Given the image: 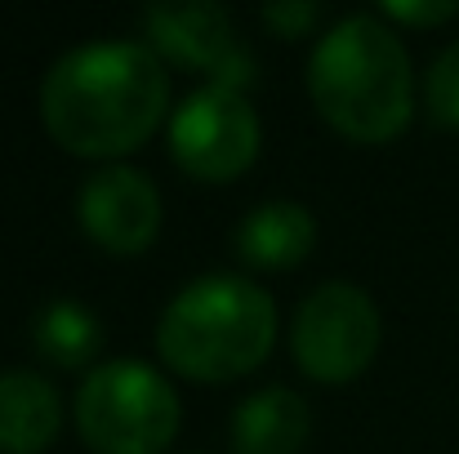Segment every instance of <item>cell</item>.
<instances>
[{
  "label": "cell",
  "mask_w": 459,
  "mask_h": 454,
  "mask_svg": "<svg viewBox=\"0 0 459 454\" xmlns=\"http://www.w3.org/2000/svg\"><path fill=\"white\" fill-rule=\"evenodd\" d=\"M169 103V72L152 45L94 40L67 49L40 81V121L72 156H126L152 139Z\"/></svg>",
  "instance_id": "cell-1"
},
{
  "label": "cell",
  "mask_w": 459,
  "mask_h": 454,
  "mask_svg": "<svg viewBox=\"0 0 459 454\" xmlns=\"http://www.w3.org/2000/svg\"><path fill=\"white\" fill-rule=\"evenodd\" d=\"M307 94L343 139L388 143L415 112L411 54L384 18L352 13L316 40L307 58Z\"/></svg>",
  "instance_id": "cell-2"
},
{
  "label": "cell",
  "mask_w": 459,
  "mask_h": 454,
  "mask_svg": "<svg viewBox=\"0 0 459 454\" xmlns=\"http://www.w3.org/2000/svg\"><path fill=\"white\" fill-rule=\"evenodd\" d=\"M277 338L273 299L232 272H210L183 286L156 325L160 361L196 383H228L264 365Z\"/></svg>",
  "instance_id": "cell-3"
},
{
  "label": "cell",
  "mask_w": 459,
  "mask_h": 454,
  "mask_svg": "<svg viewBox=\"0 0 459 454\" xmlns=\"http://www.w3.org/2000/svg\"><path fill=\"white\" fill-rule=\"evenodd\" d=\"M76 428L94 454H160L178 433V397L143 361H103L76 392Z\"/></svg>",
  "instance_id": "cell-4"
},
{
  "label": "cell",
  "mask_w": 459,
  "mask_h": 454,
  "mask_svg": "<svg viewBox=\"0 0 459 454\" xmlns=\"http://www.w3.org/2000/svg\"><path fill=\"white\" fill-rule=\"evenodd\" d=\"M290 352L307 379L316 383H348L357 379L379 352V307L352 281L316 286L290 330Z\"/></svg>",
  "instance_id": "cell-5"
},
{
  "label": "cell",
  "mask_w": 459,
  "mask_h": 454,
  "mask_svg": "<svg viewBox=\"0 0 459 454\" xmlns=\"http://www.w3.org/2000/svg\"><path fill=\"white\" fill-rule=\"evenodd\" d=\"M169 151L178 169L201 183H232L259 156V116L232 85H205L187 94L169 116Z\"/></svg>",
  "instance_id": "cell-6"
},
{
  "label": "cell",
  "mask_w": 459,
  "mask_h": 454,
  "mask_svg": "<svg viewBox=\"0 0 459 454\" xmlns=\"http://www.w3.org/2000/svg\"><path fill=\"white\" fill-rule=\"evenodd\" d=\"M76 218L108 254H143L160 232V192L134 165H103L76 196Z\"/></svg>",
  "instance_id": "cell-7"
},
{
  "label": "cell",
  "mask_w": 459,
  "mask_h": 454,
  "mask_svg": "<svg viewBox=\"0 0 459 454\" xmlns=\"http://www.w3.org/2000/svg\"><path fill=\"white\" fill-rule=\"evenodd\" d=\"M143 27L152 36V49H160L174 63H187V67L219 76V85L241 90V81L250 76V58L237 45L232 13L223 4H210V0L152 4L143 13Z\"/></svg>",
  "instance_id": "cell-8"
},
{
  "label": "cell",
  "mask_w": 459,
  "mask_h": 454,
  "mask_svg": "<svg viewBox=\"0 0 459 454\" xmlns=\"http://www.w3.org/2000/svg\"><path fill=\"white\" fill-rule=\"evenodd\" d=\"M63 428V406L49 379L31 370L0 374V454H40Z\"/></svg>",
  "instance_id": "cell-9"
},
{
  "label": "cell",
  "mask_w": 459,
  "mask_h": 454,
  "mask_svg": "<svg viewBox=\"0 0 459 454\" xmlns=\"http://www.w3.org/2000/svg\"><path fill=\"white\" fill-rule=\"evenodd\" d=\"M312 428L307 401L299 392L273 383L250 392L232 415V450L237 454H299Z\"/></svg>",
  "instance_id": "cell-10"
},
{
  "label": "cell",
  "mask_w": 459,
  "mask_h": 454,
  "mask_svg": "<svg viewBox=\"0 0 459 454\" xmlns=\"http://www.w3.org/2000/svg\"><path fill=\"white\" fill-rule=\"evenodd\" d=\"M316 245V223L299 201H264L237 227V254L250 268H295Z\"/></svg>",
  "instance_id": "cell-11"
},
{
  "label": "cell",
  "mask_w": 459,
  "mask_h": 454,
  "mask_svg": "<svg viewBox=\"0 0 459 454\" xmlns=\"http://www.w3.org/2000/svg\"><path fill=\"white\" fill-rule=\"evenodd\" d=\"M31 338L36 347L54 361V365H85L99 347H103V330H99V316L85 307V303H49L36 325H31Z\"/></svg>",
  "instance_id": "cell-12"
},
{
  "label": "cell",
  "mask_w": 459,
  "mask_h": 454,
  "mask_svg": "<svg viewBox=\"0 0 459 454\" xmlns=\"http://www.w3.org/2000/svg\"><path fill=\"white\" fill-rule=\"evenodd\" d=\"M424 103H429L433 121L459 130V40L433 58V67L424 76Z\"/></svg>",
  "instance_id": "cell-13"
},
{
  "label": "cell",
  "mask_w": 459,
  "mask_h": 454,
  "mask_svg": "<svg viewBox=\"0 0 459 454\" xmlns=\"http://www.w3.org/2000/svg\"><path fill=\"white\" fill-rule=\"evenodd\" d=\"M259 18H264L277 36L295 40V36H304V31H312V27L321 22V4H312V0H277V4H264Z\"/></svg>",
  "instance_id": "cell-14"
},
{
  "label": "cell",
  "mask_w": 459,
  "mask_h": 454,
  "mask_svg": "<svg viewBox=\"0 0 459 454\" xmlns=\"http://www.w3.org/2000/svg\"><path fill=\"white\" fill-rule=\"evenodd\" d=\"M459 13V0H384V18L406 27H437Z\"/></svg>",
  "instance_id": "cell-15"
}]
</instances>
